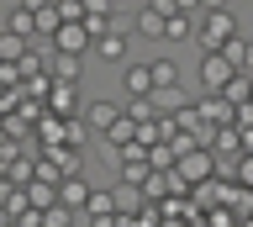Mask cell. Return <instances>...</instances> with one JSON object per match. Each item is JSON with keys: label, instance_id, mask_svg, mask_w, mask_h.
<instances>
[{"label": "cell", "instance_id": "cell-1", "mask_svg": "<svg viewBox=\"0 0 253 227\" xmlns=\"http://www.w3.org/2000/svg\"><path fill=\"white\" fill-rule=\"evenodd\" d=\"M232 37H237V16L232 11H201V16H195V43H201V53H221Z\"/></svg>", "mask_w": 253, "mask_h": 227}, {"label": "cell", "instance_id": "cell-2", "mask_svg": "<svg viewBox=\"0 0 253 227\" xmlns=\"http://www.w3.org/2000/svg\"><path fill=\"white\" fill-rule=\"evenodd\" d=\"M169 0H148V5H142L137 11V21H132V32L137 37H153V43H164V37H169Z\"/></svg>", "mask_w": 253, "mask_h": 227}, {"label": "cell", "instance_id": "cell-3", "mask_svg": "<svg viewBox=\"0 0 253 227\" xmlns=\"http://www.w3.org/2000/svg\"><path fill=\"white\" fill-rule=\"evenodd\" d=\"M237 69L221 58V53H201V85H206V95H221L227 90V80H232Z\"/></svg>", "mask_w": 253, "mask_h": 227}, {"label": "cell", "instance_id": "cell-4", "mask_svg": "<svg viewBox=\"0 0 253 227\" xmlns=\"http://www.w3.org/2000/svg\"><path fill=\"white\" fill-rule=\"evenodd\" d=\"M95 58H106V64H122L126 58V21H111V32H100L95 37Z\"/></svg>", "mask_w": 253, "mask_h": 227}, {"label": "cell", "instance_id": "cell-5", "mask_svg": "<svg viewBox=\"0 0 253 227\" xmlns=\"http://www.w3.org/2000/svg\"><path fill=\"white\" fill-rule=\"evenodd\" d=\"M174 169H179L185 185H206V180H211V153H206V148H190V153L174 159Z\"/></svg>", "mask_w": 253, "mask_h": 227}, {"label": "cell", "instance_id": "cell-6", "mask_svg": "<svg viewBox=\"0 0 253 227\" xmlns=\"http://www.w3.org/2000/svg\"><path fill=\"white\" fill-rule=\"evenodd\" d=\"M53 48H58V53H74V58H79V53H90V48H95V37L84 32V21H63L58 32H53Z\"/></svg>", "mask_w": 253, "mask_h": 227}, {"label": "cell", "instance_id": "cell-7", "mask_svg": "<svg viewBox=\"0 0 253 227\" xmlns=\"http://www.w3.org/2000/svg\"><path fill=\"white\" fill-rule=\"evenodd\" d=\"M122 90H126V100L153 95V74H148V64H126L122 69Z\"/></svg>", "mask_w": 253, "mask_h": 227}, {"label": "cell", "instance_id": "cell-8", "mask_svg": "<svg viewBox=\"0 0 253 227\" xmlns=\"http://www.w3.org/2000/svg\"><path fill=\"white\" fill-rule=\"evenodd\" d=\"M195 111H201V122H216V127H232V122H237V106L227 95H206Z\"/></svg>", "mask_w": 253, "mask_h": 227}, {"label": "cell", "instance_id": "cell-9", "mask_svg": "<svg viewBox=\"0 0 253 227\" xmlns=\"http://www.w3.org/2000/svg\"><path fill=\"white\" fill-rule=\"evenodd\" d=\"M5 32L27 37V43H37V11H27V5H11L5 11Z\"/></svg>", "mask_w": 253, "mask_h": 227}, {"label": "cell", "instance_id": "cell-10", "mask_svg": "<svg viewBox=\"0 0 253 227\" xmlns=\"http://www.w3.org/2000/svg\"><path fill=\"white\" fill-rule=\"evenodd\" d=\"M122 116H126V106H116V100H90V127L95 132H111Z\"/></svg>", "mask_w": 253, "mask_h": 227}, {"label": "cell", "instance_id": "cell-11", "mask_svg": "<svg viewBox=\"0 0 253 227\" xmlns=\"http://www.w3.org/2000/svg\"><path fill=\"white\" fill-rule=\"evenodd\" d=\"M58 206H90V180H79V175H69L63 180V190H58Z\"/></svg>", "mask_w": 253, "mask_h": 227}, {"label": "cell", "instance_id": "cell-12", "mask_svg": "<svg viewBox=\"0 0 253 227\" xmlns=\"http://www.w3.org/2000/svg\"><path fill=\"white\" fill-rule=\"evenodd\" d=\"M185 100H190V95L179 90V85H174V90H153V106H158V116H164V122L185 111Z\"/></svg>", "mask_w": 253, "mask_h": 227}, {"label": "cell", "instance_id": "cell-13", "mask_svg": "<svg viewBox=\"0 0 253 227\" xmlns=\"http://www.w3.org/2000/svg\"><path fill=\"white\" fill-rule=\"evenodd\" d=\"M148 74H153V90H174V85H179V64H174V58H153Z\"/></svg>", "mask_w": 253, "mask_h": 227}, {"label": "cell", "instance_id": "cell-14", "mask_svg": "<svg viewBox=\"0 0 253 227\" xmlns=\"http://www.w3.org/2000/svg\"><path fill=\"white\" fill-rule=\"evenodd\" d=\"M221 95L232 100L237 111H243V106H248L253 100V74H232V80H227V90H221Z\"/></svg>", "mask_w": 253, "mask_h": 227}, {"label": "cell", "instance_id": "cell-15", "mask_svg": "<svg viewBox=\"0 0 253 227\" xmlns=\"http://www.w3.org/2000/svg\"><path fill=\"white\" fill-rule=\"evenodd\" d=\"M21 58H27V37H16V32L0 27V64H21Z\"/></svg>", "mask_w": 253, "mask_h": 227}, {"label": "cell", "instance_id": "cell-16", "mask_svg": "<svg viewBox=\"0 0 253 227\" xmlns=\"http://www.w3.org/2000/svg\"><path fill=\"white\" fill-rule=\"evenodd\" d=\"M190 37H195V16L169 11V37H164V43H190Z\"/></svg>", "mask_w": 253, "mask_h": 227}, {"label": "cell", "instance_id": "cell-17", "mask_svg": "<svg viewBox=\"0 0 253 227\" xmlns=\"http://www.w3.org/2000/svg\"><path fill=\"white\" fill-rule=\"evenodd\" d=\"M221 58H227V64H232V69H237V74H243V64H248V37L237 32V37H232V43H227V48H221Z\"/></svg>", "mask_w": 253, "mask_h": 227}, {"label": "cell", "instance_id": "cell-18", "mask_svg": "<svg viewBox=\"0 0 253 227\" xmlns=\"http://www.w3.org/2000/svg\"><path fill=\"white\" fill-rule=\"evenodd\" d=\"M126 116H132V122H153V116H158L153 95H142V100H126Z\"/></svg>", "mask_w": 253, "mask_h": 227}, {"label": "cell", "instance_id": "cell-19", "mask_svg": "<svg viewBox=\"0 0 253 227\" xmlns=\"http://www.w3.org/2000/svg\"><path fill=\"white\" fill-rule=\"evenodd\" d=\"M53 74H58L63 85H74V80H79V58H74V53H58V64H53Z\"/></svg>", "mask_w": 253, "mask_h": 227}, {"label": "cell", "instance_id": "cell-20", "mask_svg": "<svg viewBox=\"0 0 253 227\" xmlns=\"http://www.w3.org/2000/svg\"><path fill=\"white\" fill-rule=\"evenodd\" d=\"M237 185H243V190H253V153H243V159H237Z\"/></svg>", "mask_w": 253, "mask_h": 227}, {"label": "cell", "instance_id": "cell-21", "mask_svg": "<svg viewBox=\"0 0 253 227\" xmlns=\"http://www.w3.org/2000/svg\"><path fill=\"white\" fill-rule=\"evenodd\" d=\"M74 100H79L74 85H58V111H74Z\"/></svg>", "mask_w": 253, "mask_h": 227}, {"label": "cell", "instance_id": "cell-22", "mask_svg": "<svg viewBox=\"0 0 253 227\" xmlns=\"http://www.w3.org/2000/svg\"><path fill=\"white\" fill-rule=\"evenodd\" d=\"M42 227H69V206H47V222Z\"/></svg>", "mask_w": 253, "mask_h": 227}, {"label": "cell", "instance_id": "cell-23", "mask_svg": "<svg viewBox=\"0 0 253 227\" xmlns=\"http://www.w3.org/2000/svg\"><path fill=\"white\" fill-rule=\"evenodd\" d=\"M84 16H106L111 21V0H84Z\"/></svg>", "mask_w": 253, "mask_h": 227}, {"label": "cell", "instance_id": "cell-24", "mask_svg": "<svg viewBox=\"0 0 253 227\" xmlns=\"http://www.w3.org/2000/svg\"><path fill=\"white\" fill-rule=\"evenodd\" d=\"M116 206H137V190H132L126 180H122V190H116Z\"/></svg>", "mask_w": 253, "mask_h": 227}, {"label": "cell", "instance_id": "cell-25", "mask_svg": "<svg viewBox=\"0 0 253 227\" xmlns=\"http://www.w3.org/2000/svg\"><path fill=\"white\" fill-rule=\"evenodd\" d=\"M174 11H185V16H201V0H169Z\"/></svg>", "mask_w": 253, "mask_h": 227}, {"label": "cell", "instance_id": "cell-26", "mask_svg": "<svg viewBox=\"0 0 253 227\" xmlns=\"http://www.w3.org/2000/svg\"><path fill=\"white\" fill-rule=\"evenodd\" d=\"M201 11H232V0H201Z\"/></svg>", "mask_w": 253, "mask_h": 227}, {"label": "cell", "instance_id": "cell-27", "mask_svg": "<svg viewBox=\"0 0 253 227\" xmlns=\"http://www.w3.org/2000/svg\"><path fill=\"white\" fill-rule=\"evenodd\" d=\"M16 5H27V11H47L53 0H16Z\"/></svg>", "mask_w": 253, "mask_h": 227}, {"label": "cell", "instance_id": "cell-28", "mask_svg": "<svg viewBox=\"0 0 253 227\" xmlns=\"http://www.w3.org/2000/svg\"><path fill=\"white\" fill-rule=\"evenodd\" d=\"M0 227H5V222H0Z\"/></svg>", "mask_w": 253, "mask_h": 227}]
</instances>
